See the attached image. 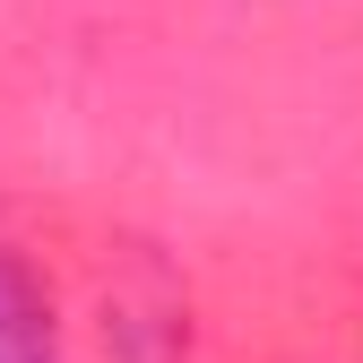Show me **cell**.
I'll return each instance as SVG.
<instances>
[{
    "instance_id": "1",
    "label": "cell",
    "mask_w": 363,
    "mask_h": 363,
    "mask_svg": "<svg viewBox=\"0 0 363 363\" xmlns=\"http://www.w3.org/2000/svg\"><path fill=\"white\" fill-rule=\"evenodd\" d=\"M0 363H61V337H52V303L26 268L0 251Z\"/></svg>"
}]
</instances>
